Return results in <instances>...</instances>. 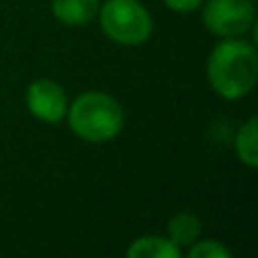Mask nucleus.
Wrapping results in <instances>:
<instances>
[{
	"label": "nucleus",
	"instance_id": "20e7f679",
	"mask_svg": "<svg viewBox=\"0 0 258 258\" xmlns=\"http://www.w3.org/2000/svg\"><path fill=\"white\" fill-rule=\"evenodd\" d=\"M202 21L215 36L236 39L254 25V5L251 0H209Z\"/></svg>",
	"mask_w": 258,
	"mask_h": 258
},
{
	"label": "nucleus",
	"instance_id": "0eeeda50",
	"mask_svg": "<svg viewBox=\"0 0 258 258\" xmlns=\"http://www.w3.org/2000/svg\"><path fill=\"white\" fill-rule=\"evenodd\" d=\"M129 258H179L181 247H177L170 238L161 236H143L127 249Z\"/></svg>",
	"mask_w": 258,
	"mask_h": 258
},
{
	"label": "nucleus",
	"instance_id": "423d86ee",
	"mask_svg": "<svg viewBox=\"0 0 258 258\" xmlns=\"http://www.w3.org/2000/svg\"><path fill=\"white\" fill-rule=\"evenodd\" d=\"M98 9V0H52V16L68 27H80L91 23Z\"/></svg>",
	"mask_w": 258,
	"mask_h": 258
},
{
	"label": "nucleus",
	"instance_id": "6e6552de",
	"mask_svg": "<svg viewBox=\"0 0 258 258\" xmlns=\"http://www.w3.org/2000/svg\"><path fill=\"white\" fill-rule=\"evenodd\" d=\"M168 233H170V240L177 247H190L192 242L200 238L202 222H200V218L192 213H179L170 220Z\"/></svg>",
	"mask_w": 258,
	"mask_h": 258
},
{
	"label": "nucleus",
	"instance_id": "39448f33",
	"mask_svg": "<svg viewBox=\"0 0 258 258\" xmlns=\"http://www.w3.org/2000/svg\"><path fill=\"white\" fill-rule=\"evenodd\" d=\"M27 109L34 118H39L41 122H54L63 120L68 111V100L66 91L52 80H36L30 84L25 95Z\"/></svg>",
	"mask_w": 258,
	"mask_h": 258
},
{
	"label": "nucleus",
	"instance_id": "9b49d317",
	"mask_svg": "<svg viewBox=\"0 0 258 258\" xmlns=\"http://www.w3.org/2000/svg\"><path fill=\"white\" fill-rule=\"evenodd\" d=\"M165 5H168L170 9H174V12H192V9H197L204 0H163Z\"/></svg>",
	"mask_w": 258,
	"mask_h": 258
},
{
	"label": "nucleus",
	"instance_id": "1a4fd4ad",
	"mask_svg": "<svg viewBox=\"0 0 258 258\" xmlns=\"http://www.w3.org/2000/svg\"><path fill=\"white\" fill-rule=\"evenodd\" d=\"M236 154L247 168L258 165V141H256V118H249L236 136Z\"/></svg>",
	"mask_w": 258,
	"mask_h": 258
},
{
	"label": "nucleus",
	"instance_id": "f03ea898",
	"mask_svg": "<svg viewBox=\"0 0 258 258\" xmlns=\"http://www.w3.org/2000/svg\"><path fill=\"white\" fill-rule=\"evenodd\" d=\"M68 125L80 138L89 143H107L120 134L125 113L118 100L102 91L82 93L66 111Z\"/></svg>",
	"mask_w": 258,
	"mask_h": 258
},
{
	"label": "nucleus",
	"instance_id": "9d476101",
	"mask_svg": "<svg viewBox=\"0 0 258 258\" xmlns=\"http://www.w3.org/2000/svg\"><path fill=\"white\" fill-rule=\"evenodd\" d=\"M190 258H231V251L218 240H195L188 249Z\"/></svg>",
	"mask_w": 258,
	"mask_h": 258
},
{
	"label": "nucleus",
	"instance_id": "f257e3e1",
	"mask_svg": "<svg viewBox=\"0 0 258 258\" xmlns=\"http://www.w3.org/2000/svg\"><path fill=\"white\" fill-rule=\"evenodd\" d=\"M211 89L224 100H240L254 89L258 77V54L247 41L229 39L213 48L206 63Z\"/></svg>",
	"mask_w": 258,
	"mask_h": 258
},
{
	"label": "nucleus",
	"instance_id": "7ed1b4c3",
	"mask_svg": "<svg viewBox=\"0 0 258 258\" xmlns=\"http://www.w3.org/2000/svg\"><path fill=\"white\" fill-rule=\"evenodd\" d=\"M100 12L104 34L120 45H141L152 34V16L138 0H107Z\"/></svg>",
	"mask_w": 258,
	"mask_h": 258
}]
</instances>
